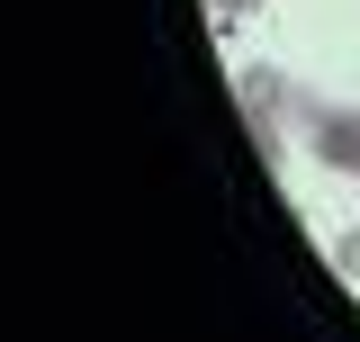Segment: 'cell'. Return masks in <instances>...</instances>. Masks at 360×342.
<instances>
[{"mask_svg":"<svg viewBox=\"0 0 360 342\" xmlns=\"http://www.w3.org/2000/svg\"><path fill=\"white\" fill-rule=\"evenodd\" d=\"M270 0H207V18H217V27H243V18H262Z\"/></svg>","mask_w":360,"mask_h":342,"instance_id":"obj_3","label":"cell"},{"mask_svg":"<svg viewBox=\"0 0 360 342\" xmlns=\"http://www.w3.org/2000/svg\"><path fill=\"white\" fill-rule=\"evenodd\" d=\"M333 270H342V279H360V225H352V234H333Z\"/></svg>","mask_w":360,"mask_h":342,"instance_id":"obj_4","label":"cell"},{"mask_svg":"<svg viewBox=\"0 0 360 342\" xmlns=\"http://www.w3.org/2000/svg\"><path fill=\"white\" fill-rule=\"evenodd\" d=\"M297 118H307V153H315V163L360 180V108H342V99H307Z\"/></svg>","mask_w":360,"mask_h":342,"instance_id":"obj_1","label":"cell"},{"mask_svg":"<svg viewBox=\"0 0 360 342\" xmlns=\"http://www.w3.org/2000/svg\"><path fill=\"white\" fill-rule=\"evenodd\" d=\"M234 99H243V108H270V118H279V108H288V82H279L270 63H243V72H234Z\"/></svg>","mask_w":360,"mask_h":342,"instance_id":"obj_2","label":"cell"}]
</instances>
